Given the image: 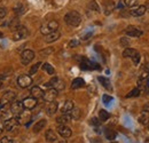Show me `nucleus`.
<instances>
[{
    "instance_id": "obj_35",
    "label": "nucleus",
    "mask_w": 149,
    "mask_h": 143,
    "mask_svg": "<svg viewBox=\"0 0 149 143\" xmlns=\"http://www.w3.org/2000/svg\"><path fill=\"white\" fill-rule=\"evenodd\" d=\"M140 93H141V90H139V87L133 88V90H131L130 93L126 95V97H136V96H139V95H140Z\"/></svg>"
},
{
    "instance_id": "obj_43",
    "label": "nucleus",
    "mask_w": 149,
    "mask_h": 143,
    "mask_svg": "<svg viewBox=\"0 0 149 143\" xmlns=\"http://www.w3.org/2000/svg\"><path fill=\"white\" fill-rule=\"evenodd\" d=\"M79 40H77V39H72V40H70V42H69V47H71V48H74V47H77V46H79Z\"/></svg>"
},
{
    "instance_id": "obj_36",
    "label": "nucleus",
    "mask_w": 149,
    "mask_h": 143,
    "mask_svg": "<svg viewBox=\"0 0 149 143\" xmlns=\"http://www.w3.org/2000/svg\"><path fill=\"white\" fill-rule=\"evenodd\" d=\"M24 12H25V9H24V6H23L22 3H19L16 7H14V13H15V14H17V15L23 14Z\"/></svg>"
},
{
    "instance_id": "obj_17",
    "label": "nucleus",
    "mask_w": 149,
    "mask_h": 143,
    "mask_svg": "<svg viewBox=\"0 0 149 143\" xmlns=\"http://www.w3.org/2000/svg\"><path fill=\"white\" fill-rule=\"evenodd\" d=\"M70 120H71L70 113H62V116L56 118V123L58 125H67V124H69Z\"/></svg>"
},
{
    "instance_id": "obj_5",
    "label": "nucleus",
    "mask_w": 149,
    "mask_h": 143,
    "mask_svg": "<svg viewBox=\"0 0 149 143\" xmlns=\"http://www.w3.org/2000/svg\"><path fill=\"white\" fill-rule=\"evenodd\" d=\"M33 58H35V52L31 49H25L21 54V63L23 65L29 64Z\"/></svg>"
},
{
    "instance_id": "obj_32",
    "label": "nucleus",
    "mask_w": 149,
    "mask_h": 143,
    "mask_svg": "<svg viewBox=\"0 0 149 143\" xmlns=\"http://www.w3.org/2000/svg\"><path fill=\"white\" fill-rule=\"evenodd\" d=\"M8 26H9V29H10V30H14V31H15V30L19 26V19H17V18H13V19H10V22H9V25H8Z\"/></svg>"
},
{
    "instance_id": "obj_25",
    "label": "nucleus",
    "mask_w": 149,
    "mask_h": 143,
    "mask_svg": "<svg viewBox=\"0 0 149 143\" xmlns=\"http://www.w3.org/2000/svg\"><path fill=\"white\" fill-rule=\"evenodd\" d=\"M136 53H138L136 49L130 48V47H126V48L124 49V52H123V57H125V58H132Z\"/></svg>"
},
{
    "instance_id": "obj_52",
    "label": "nucleus",
    "mask_w": 149,
    "mask_h": 143,
    "mask_svg": "<svg viewBox=\"0 0 149 143\" xmlns=\"http://www.w3.org/2000/svg\"><path fill=\"white\" fill-rule=\"evenodd\" d=\"M147 96H148V97H149V90H147Z\"/></svg>"
},
{
    "instance_id": "obj_45",
    "label": "nucleus",
    "mask_w": 149,
    "mask_h": 143,
    "mask_svg": "<svg viewBox=\"0 0 149 143\" xmlns=\"http://www.w3.org/2000/svg\"><path fill=\"white\" fill-rule=\"evenodd\" d=\"M102 100H103V103L108 104V103L112 100V97L111 96H109V95H103V96H102Z\"/></svg>"
},
{
    "instance_id": "obj_31",
    "label": "nucleus",
    "mask_w": 149,
    "mask_h": 143,
    "mask_svg": "<svg viewBox=\"0 0 149 143\" xmlns=\"http://www.w3.org/2000/svg\"><path fill=\"white\" fill-rule=\"evenodd\" d=\"M70 116H71V119H74V120H78L80 118V110L78 108H74L70 112Z\"/></svg>"
},
{
    "instance_id": "obj_4",
    "label": "nucleus",
    "mask_w": 149,
    "mask_h": 143,
    "mask_svg": "<svg viewBox=\"0 0 149 143\" xmlns=\"http://www.w3.org/2000/svg\"><path fill=\"white\" fill-rule=\"evenodd\" d=\"M28 36H29L28 28H25L23 25H19V28L14 31V33H13V40L14 41H19V40H22V39H25Z\"/></svg>"
},
{
    "instance_id": "obj_28",
    "label": "nucleus",
    "mask_w": 149,
    "mask_h": 143,
    "mask_svg": "<svg viewBox=\"0 0 149 143\" xmlns=\"http://www.w3.org/2000/svg\"><path fill=\"white\" fill-rule=\"evenodd\" d=\"M97 79H99V81L101 83V85H102L103 87H106L107 90H111V85H110L109 79H107V78H104V77H99Z\"/></svg>"
},
{
    "instance_id": "obj_21",
    "label": "nucleus",
    "mask_w": 149,
    "mask_h": 143,
    "mask_svg": "<svg viewBox=\"0 0 149 143\" xmlns=\"http://www.w3.org/2000/svg\"><path fill=\"white\" fill-rule=\"evenodd\" d=\"M84 86H85V80L83 78H76L71 83V88L72 90H78V88H81Z\"/></svg>"
},
{
    "instance_id": "obj_51",
    "label": "nucleus",
    "mask_w": 149,
    "mask_h": 143,
    "mask_svg": "<svg viewBox=\"0 0 149 143\" xmlns=\"http://www.w3.org/2000/svg\"><path fill=\"white\" fill-rule=\"evenodd\" d=\"M146 9H147V12H149V2L146 5Z\"/></svg>"
},
{
    "instance_id": "obj_39",
    "label": "nucleus",
    "mask_w": 149,
    "mask_h": 143,
    "mask_svg": "<svg viewBox=\"0 0 149 143\" xmlns=\"http://www.w3.org/2000/svg\"><path fill=\"white\" fill-rule=\"evenodd\" d=\"M90 8L94 10V12H100V7H99V5H97V2L96 1H91L90 2Z\"/></svg>"
},
{
    "instance_id": "obj_20",
    "label": "nucleus",
    "mask_w": 149,
    "mask_h": 143,
    "mask_svg": "<svg viewBox=\"0 0 149 143\" xmlns=\"http://www.w3.org/2000/svg\"><path fill=\"white\" fill-rule=\"evenodd\" d=\"M45 139H46V141H47L48 143L55 142L56 140H57L56 133L53 131V129H48V131L46 132V134H45Z\"/></svg>"
},
{
    "instance_id": "obj_50",
    "label": "nucleus",
    "mask_w": 149,
    "mask_h": 143,
    "mask_svg": "<svg viewBox=\"0 0 149 143\" xmlns=\"http://www.w3.org/2000/svg\"><path fill=\"white\" fill-rule=\"evenodd\" d=\"M57 143H67V140L65 139H62V140H60Z\"/></svg>"
},
{
    "instance_id": "obj_54",
    "label": "nucleus",
    "mask_w": 149,
    "mask_h": 143,
    "mask_svg": "<svg viewBox=\"0 0 149 143\" xmlns=\"http://www.w3.org/2000/svg\"><path fill=\"white\" fill-rule=\"evenodd\" d=\"M111 143H117V142H111Z\"/></svg>"
},
{
    "instance_id": "obj_44",
    "label": "nucleus",
    "mask_w": 149,
    "mask_h": 143,
    "mask_svg": "<svg viewBox=\"0 0 149 143\" xmlns=\"http://www.w3.org/2000/svg\"><path fill=\"white\" fill-rule=\"evenodd\" d=\"M7 15V9L5 7H0V19L3 18Z\"/></svg>"
},
{
    "instance_id": "obj_12",
    "label": "nucleus",
    "mask_w": 149,
    "mask_h": 143,
    "mask_svg": "<svg viewBox=\"0 0 149 143\" xmlns=\"http://www.w3.org/2000/svg\"><path fill=\"white\" fill-rule=\"evenodd\" d=\"M22 103H23L24 109L32 110L33 108H36L38 101H37V99H35V97H32V96H29V97H25V99L22 101Z\"/></svg>"
},
{
    "instance_id": "obj_6",
    "label": "nucleus",
    "mask_w": 149,
    "mask_h": 143,
    "mask_svg": "<svg viewBox=\"0 0 149 143\" xmlns=\"http://www.w3.org/2000/svg\"><path fill=\"white\" fill-rule=\"evenodd\" d=\"M15 97H16V93H15V92H13V90L6 92V93L2 95L1 100H0V106L2 107V106L7 104V103H9V102H13V101L15 100Z\"/></svg>"
},
{
    "instance_id": "obj_26",
    "label": "nucleus",
    "mask_w": 149,
    "mask_h": 143,
    "mask_svg": "<svg viewBox=\"0 0 149 143\" xmlns=\"http://www.w3.org/2000/svg\"><path fill=\"white\" fill-rule=\"evenodd\" d=\"M110 118V115L107 110H100L99 111V119L100 121H107Z\"/></svg>"
},
{
    "instance_id": "obj_29",
    "label": "nucleus",
    "mask_w": 149,
    "mask_h": 143,
    "mask_svg": "<svg viewBox=\"0 0 149 143\" xmlns=\"http://www.w3.org/2000/svg\"><path fill=\"white\" fill-rule=\"evenodd\" d=\"M104 135H106V137H107L108 140H110V141L116 139V132L110 129V128H107V129L104 131Z\"/></svg>"
},
{
    "instance_id": "obj_24",
    "label": "nucleus",
    "mask_w": 149,
    "mask_h": 143,
    "mask_svg": "<svg viewBox=\"0 0 149 143\" xmlns=\"http://www.w3.org/2000/svg\"><path fill=\"white\" fill-rule=\"evenodd\" d=\"M138 120H139V123H140V124H142V125L148 124V121H149V112H147V111H142V112L139 115Z\"/></svg>"
},
{
    "instance_id": "obj_14",
    "label": "nucleus",
    "mask_w": 149,
    "mask_h": 143,
    "mask_svg": "<svg viewBox=\"0 0 149 143\" xmlns=\"http://www.w3.org/2000/svg\"><path fill=\"white\" fill-rule=\"evenodd\" d=\"M57 132H58V134H60L62 137H64V139L70 137L71 134H72L71 128L68 127L67 125H58V127H57Z\"/></svg>"
},
{
    "instance_id": "obj_53",
    "label": "nucleus",
    "mask_w": 149,
    "mask_h": 143,
    "mask_svg": "<svg viewBox=\"0 0 149 143\" xmlns=\"http://www.w3.org/2000/svg\"><path fill=\"white\" fill-rule=\"evenodd\" d=\"M1 37H2V33H1V32H0V38H1Z\"/></svg>"
},
{
    "instance_id": "obj_27",
    "label": "nucleus",
    "mask_w": 149,
    "mask_h": 143,
    "mask_svg": "<svg viewBox=\"0 0 149 143\" xmlns=\"http://www.w3.org/2000/svg\"><path fill=\"white\" fill-rule=\"evenodd\" d=\"M42 70L46 72V73L51 74V76L55 74V70H54V68H53L49 63H42Z\"/></svg>"
},
{
    "instance_id": "obj_11",
    "label": "nucleus",
    "mask_w": 149,
    "mask_h": 143,
    "mask_svg": "<svg viewBox=\"0 0 149 143\" xmlns=\"http://www.w3.org/2000/svg\"><path fill=\"white\" fill-rule=\"evenodd\" d=\"M24 110V107H23V103L22 101H13L12 104H10V112L15 116L19 115L22 111Z\"/></svg>"
},
{
    "instance_id": "obj_19",
    "label": "nucleus",
    "mask_w": 149,
    "mask_h": 143,
    "mask_svg": "<svg viewBox=\"0 0 149 143\" xmlns=\"http://www.w3.org/2000/svg\"><path fill=\"white\" fill-rule=\"evenodd\" d=\"M74 108V102L70 101V100H68V101L64 102V104H63L62 108H61V112H62V113H70L71 110H72Z\"/></svg>"
},
{
    "instance_id": "obj_23",
    "label": "nucleus",
    "mask_w": 149,
    "mask_h": 143,
    "mask_svg": "<svg viewBox=\"0 0 149 143\" xmlns=\"http://www.w3.org/2000/svg\"><path fill=\"white\" fill-rule=\"evenodd\" d=\"M47 124V121L45 120V119H41V120H39L38 123H36L35 125H33V128H32V131H33V133H39L42 128H45V126Z\"/></svg>"
},
{
    "instance_id": "obj_41",
    "label": "nucleus",
    "mask_w": 149,
    "mask_h": 143,
    "mask_svg": "<svg viewBox=\"0 0 149 143\" xmlns=\"http://www.w3.org/2000/svg\"><path fill=\"white\" fill-rule=\"evenodd\" d=\"M140 58H141V55L139 53H136L133 57H132V61H133V63L135 64V65H138L139 63H140Z\"/></svg>"
},
{
    "instance_id": "obj_22",
    "label": "nucleus",
    "mask_w": 149,
    "mask_h": 143,
    "mask_svg": "<svg viewBox=\"0 0 149 143\" xmlns=\"http://www.w3.org/2000/svg\"><path fill=\"white\" fill-rule=\"evenodd\" d=\"M30 94H31V96L32 97H35V99H40V97H42V94H44V92L39 87V86H35V87H32L31 90H30Z\"/></svg>"
},
{
    "instance_id": "obj_8",
    "label": "nucleus",
    "mask_w": 149,
    "mask_h": 143,
    "mask_svg": "<svg viewBox=\"0 0 149 143\" xmlns=\"http://www.w3.org/2000/svg\"><path fill=\"white\" fill-rule=\"evenodd\" d=\"M125 33H126V36L127 37H132V38H139V37L142 36V31L139 29V28H136V26H133V25H130V26H127L126 29H125Z\"/></svg>"
},
{
    "instance_id": "obj_47",
    "label": "nucleus",
    "mask_w": 149,
    "mask_h": 143,
    "mask_svg": "<svg viewBox=\"0 0 149 143\" xmlns=\"http://www.w3.org/2000/svg\"><path fill=\"white\" fill-rule=\"evenodd\" d=\"M90 124L93 126H99L100 125V119L99 118H92L91 121H90Z\"/></svg>"
},
{
    "instance_id": "obj_10",
    "label": "nucleus",
    "mask_w": 149,
    "mask_h": 143,
    "mask_svg": "<svg viewBox=\"0 0 149 143\" xmlns=\"http://www.w3.org/2000/svg\"><path fill=\"white\" fill-rule=\"evenodd\" d=\"M116 8V3L112 0H104L103 2V14L104 15H110Z\"/></svg>"
},
{
    "instance_id": "obj_18",
    "label": "nucleus",
    "mask_w": 149,
    "mask_h": 143,
    "mask_svg": "<svg viewBox=\"0 0 149 143\" xmlns=\"http://www.w3.org/2000/svg\"><path fill=\"white\" fill-rule=\"evenodd\" d=\"M56 111H57V102L56 101L48 102V106L46 107V113L48 116H53V115H55Z\"/></svg>"
},
{
    "instance_id": "obj_1",
    "label": "nucleus",
    "mask_w": 149,
    "mask_h": 143,
    "mask_svg": "<svg viewBox=\"0 0 149 143\" xmlns=\"http://www.w3.org/2000/svg\"><path fill=\"white\" fill-rule=\"evenodd\" d=\"M64 21L65 23L69 25V26H72V28H77L80 23H81V15L76 12V10H70L65 14L64 16Z\"/></svg>"
},
{
    "instance_id": "obj_48",
    "label": "nucleus",
    "mask_w": 149,
    "mask_h": 143,
    "mask_svg": "<svg viewBox=\"0 0 149 143\" xmlns=\"http://www.w3.org/2000/svg\"><path fill=\"white\" fill-rule=\"evenodd\" d=\"M143 111H147V112H149V102H147V103L143 106Z\"/></svg>"
},
{
    "instance_id": "obj_9",
    "label": "nucleus",
    "mask_w": 149,
    "mask_h": 143,
    "mask_svg": "<svg viewBox=\"0 0 149 143\" xmlns=\"http://www.w3.org/2000/svg\"><path fill=\"white\" fill-rule=\"evenodd\" d=\"M56 96H57V90H56L55 88H48L46 92H44V94H42V99H44V101H46V102H52V101H54L56 99Z\"/></svg>"
},
{
    "instance_id": "obj_42",
    "label": "nucleus",
    "mask_w": 149,
    "mask_h": 143,
    "mask_svg": "<svg viewBox=\"0 0 149 143\" xmlns=\"http://www.w3.org/2000/svg\"><path fill=\"white\" fill-rule=\"evenodd\" d=\"M120 45H122L123 47H127V46L130 45V41H129V39H127L126 37H123V38L120 39Z\"/></svg>"
},
{
    "instance_id": "obj_13",
    "label": "nucleus",
    "mask_w": 149,
    "mask_h": 143,
    "mask_svg": "<svg viewBox=\"0 0 149 143\" xmlns=\"http://www.w3.org/2000/svg\"><path fill=\"white\" fill-rule=\"evenodd\" d=\"M146 12H147L146 6H145V5H141V6L133 7V9H131L130 10V15L131 16H134V17H138V16H142V15H145Z\"/></svg>"
},
{
    "instance_id": "obj_3",
    "label": "nucleus",
    "mask_w": 149,
    "mask_h": 143,
    "mask_svg": "<svg viewBox=\"0 0 149 143\" xmlns=\"http://www.w3.org/2000/svg\"><path fill=\"white\" fill-rule=\"evenodd\" d=\"M31 119H32L31 110H28V109L23 110L19 115H17V117H16V120H17L19 125H22V124L23 125H28V123L31 121Z\"/></svg>"
},
{
    "instance_id": "obj_40",
    "label": "nucleus",
    "mask_w": 149,
    "mask_h": 143,
    "mask_svg": "<svg viewBox=\"0 0 149 143\" xmlns=\"http://www.w3.org/2000/svg\"><path fill=\"white\" fill-rule=\"evenodd\" d=\"M54 88H55L57 92H58V90H62L63 88H64V83H63L62 80H60V79H58V81L56 83V85L54 86Z\"/></svg>"
},
{
    "instance_id": "obj_30",
    "label": "nucleus",
    "mask_w": 149,
    "mask_h": 143,
    "mask_svg": "<svg viewBox=\"0 0 149 143\" xmlns=\"http://www.w3.org/2000/svg\"><path fill=\"white\" fill-rule=\"evenodd\" d=\"M54 52V48H52V47H48V48H45V49H41L40 52H39V55L41 56V57H47V56H49L51 54Z\"/></svg>"
},
{
    "instance_id": "obj_55",
    "label": "nucleus",
    "mask_w": 149,
    "mask_h": 143,
    "mask_svg": "<svg viewBox=\"0 0 149 143\" xmlns=\"http://www.w3.org/2000/svg\"><path fill=\"white\" fill-rule=\"evenodd\" d=\"M148 127H149V121H148Z\"/></svg>"
},
{
    "instance_id": "obj_15",
    "label": "nucleus",
    "mask_w": 149,
    "mask_h": 143,
    "mask_svg": "<svg viewBox=\"0 0 149 143\" xmlns=\"http://www.w3.org/2000/svg\"><path fill=\"white\" fill-rule=\"evenodd\" d=\"M3 126H5V129H6L7 132H10V131H13L15 127L19 126V123H17L16 118H9V119H7V120L3 121Z\"/></svg>"
},
{
    "instance_id": "obj_33",
    "label": "nucleus",
    "mask_w": 149,
    "mask_h": 143,
    "mask_svg": "<svg viewBox=\"0 0 149 143\" xmlns=\"http://www.w3.org/2000/svg\"><path fill=\"white\" fill-rule=\"evenodd\" d=\"M10 111H7V110H0V120H7V119H9V117H10Z\"/></svg>"
},
{
    "instance_id": "obj_16",
    "label": "nucleus",
    "mask_w": 149,
    "mask_h": 143,
    "mask_svg": "<svg viewBox=\"0 0 149 143\" xmlns=\"http://www.w3.org/2000/svg\"><path fill=\"white\" fill-rule=\"evenodd\" d=\"M61 37V33L58 32V31H54V32H51V33H48V35H45V41L47 42V44H52V42H54L56 40H58V38Z\"/></svg>"
},
{
    "instance_id": "obj_46",
    "label": "nucleus",
    "mask_w": 149,
    "mask_h": 143,
    "mask_svg": "<svg viewBox=\"0 0 149 143\" xmlns=\"http://www.w3.org/2000/svg\"><path fill=\"white\" fill-rule=\"evenodd\" d=\"M0 143H13V140L9 136H5L0 140Z\"/></svg>"
},
{
    "instance_id": "obj_49",
    "label": "nucleus",
    "mask_w": 149,
    "mask_h": 143,
    "mask_svg": "<svg viewBox=\"0 0 149 143\" xmlns=\"http://www.w3.org/2000/svg\"><path fill=\"white\" fill-rule=\"evenodd\" d=\"M3 129H5V126H3V123L2 121H0V134L3 132Z\"/></svg>"
},
{
    "instance_id": "obj_37",
    "label": "nucleus",
    "mask_w": 149,
    "mask_h": 143,
    "mask_svg": "<svg viewBox=\"0 0 149 143\" xmlns=\"http://www.w3.org/2000/svg\"><path fill=\"white\" fill-rule=\"evenodd\" d=\"M58 79H60V78H57V77L52 78V79H51V80H49L45 86H46V87H48V88H54V86L56 85V83L58 81Z\"/></svg>"
},
{
    "instance_id": "obj_2",
    "label": "nucleus",
    "mask_w": 149,
    "mask_h": 143,
    "mask_svg": "<svg viewBox=\"0 0 149 143\" xmlns=\"http://www.w3.org/2000/svg\"><path fill=\"white\" fill-rule=\"evenodd\" d=\"M58 29V22L55 21V19H49V21H46L41 28H40V32L45 36V35H48L51 32H54V31H57Z\"/></svg>"
},
{
    "instance_id": "obj_34",
    "label": "nucleus",
    "mask_w": 149,
    "mask_h": 143,
    "mask_svg": "<svg viewBox=\"0 0 149 143\" xmlns=\"http://www.w3.org/2000/svg\"><path fill=\"white\" fill-rule=\"evenodd\" d=\"M123 1H124L125 7H130V8L135 7L138 5V2H139V0H123Z\"/></svg>"
},
{
    "instance_id": "obj_38",
    "label": "nucleus",
    "mask_w": 149,
    "mask_h": 143,
    "mask_svg": "<svg viewBox=\"0 0 149 143\" xmlns=\"http://www.w3.org/2000/svg\"><path fill=\"white\" fill-rule=\"evenodd\" d=\"M42 63H40V62H38V63H36V64H33L32 67H31V69H30V71H29V73L32 76V74H35V73H37L38 69L40 68V65H41Z\"/></svg>"
},
{
    "instance_id": "obj_7",
    "label": "nucleus",
    "mask_w": 149,
    "mask_h": 143,
    "mask_svg": "<svg viewBox=\"0 0 149 143\" xmlns=\"http://www.w3.org/2000/svg\"><path fill=\"white\" fill-rule=\"evenodd\" d=\"M17 84L21 88H26L32 84V78L29 74H22L17 78Z\"/></svg>"
}]
</instances>
